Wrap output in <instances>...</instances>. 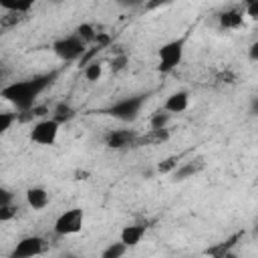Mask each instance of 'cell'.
Segmentation results:
<instances>
[{"label":"cell","mask_w":258,"mask_h":258,"mask_svg":"<svg viewBox=\"0 0 258 258\" xmlns=\"http://www.w3.org/2000/svg\"><path fill=\"white\" fill-rule=\"evenodd\" d=\"M56 75H58L56 71H50V73H40V75L28 77V79L8 83L0 89V97L18 111H30L34 107L36 99L54 83Z\"/></svg>","instance_id":"cell-1"},{"label":"cell","mask_w":258,"mask_h":258,"mask_svg":"<svg viewBox=\"0 0 258 258\" xmlns=\"http://www.w3.org/2000/svg\"><path fill=\"white\" fill-rule=\"evenodd\" d=\"M147 99H149V93L129 95V97H123V99L111 103L109 107H105L103 113L113 117V119H117V121H121V123H133L139 117V113H141L143 105L147 103Z\"/></svg>","instance_id":"cell-2"},{"label":"cell","mask_w":258,"mask_h":258,"mask_svg":"<svg viewBox=\"0 0 258 258\" xmlns=\"http://www.w3.org/2000/svg\"><path fill=\"white\" fill-rule=\"evenodd\" d=\"M183 54H185V36L167 40L157 50V71L159 73H171L173 69H177L181 64Z\"/></svg>","instance_id":"cell-3"},{"label":"cell","mask_w":258,"mask_h":258,"mask_svg":"<svg viewBox=\"0 0 258 258\" xmlns=\"http://www.w3.org/2000/svg\"><path fill=\"white\" fill-rule=\"evenodd\" d=\"M87 50V42L77 36L75 32L73 34H67V36H60L52 42V52L62 60V62H73V60H79Z\"/></svg>","instance_id":"cell-4"},{"label":"cell","mask_w":258,"mask_h":258,"mask_svg":"<svg viewBox=\"0 0 258 258\" xmlns=\"http://www.w3.org/2000/svg\"><path fill=\"white\" fill-rule=\"evenodd\" d=\"M85 226V210L81 208H69L54 220V234L56 236H75Z\"/></svg>","instance_id":"cell-5"},{"label":"cell","mask_w":258,"mask_h":258,"mask_svg":"<svg viewBox=\"0 0 258 258\" xmlns=\"http://www.w3.org/2000/svg\"><path fill=\"white\" fill-rule=\"evenodd\" d=\"M58 131H60V123H56L52 117H48V119L36 121L32 125V129H30V135L28 137H30L32 143H36L40 147H50V145L56 143Z\"/></svg>","instance_id":"cell-6"},{"label":"cell","mask_w":258,"mask_h":258,"mask_svg":"<svg viewBox=\"0 0 258 258\" xmlns=\"http://www.w3.org/2000/svg\"><path fill=\"white\" fill-rule=\"evenodd\" d=\"M44 252V240L40 236H24L16 242V246L12 248V256L14 258H30L36 254Z\"/></svg>","instance_id":"cell-7"},{"label":"cell","mask_w":258,"mask_h":258,"mask_svg":"<svg viewBox=\"0 0 258 258\" xmlns=\"http://www.w3.org/2000/svg\"><path fill=\"white\" fill-rule=\"evenodd\" d=\"M139 135L133 129H111L105 133V145L111 149H125L135 145Z\"/></svg>","instance_id":"cell-8"},{"label":"cell","mask_w":258,"mask_h":258,"mask_svg":"<svg viewBox=\"0 0 258 258\" xmlns=\"http://www.w3.org/2000/svg\"><path fill=\"white\" fill-rule=\"evenodd\" d=\"M145 232H147V224H145V222L127 224V226H123V230H121V234H119V240H121L127 248H133V246H137V244L143 240Z\"/></svg>","instance_id":"cell-9"},{"label":"cell","mask_w":258,"mask_h":258,"mask_svg":"<svg viewBox=\"0 0 258 258\" xmlns=\"http://www.w3.org/2000/svg\"><path fill=\"white\" fill-rule=\"evenodd\" d=\"M26 204H28V208H32L34 212L44 210V208L50 204V194H48V189L42 187V185H32V187H28V189H26Z\"/></svg>","instance_id":"cell-10"},{"label":"cell","mask_w":258,"mask_h":258,"mask_svg":"<svg viewBox=\"0 0 258 258\" xmlns=\"http://www.w3.org/2000/svg\"><path fill=\"white\" fill-rule=\"evenodd\" d=\"M189 107V93L187 91H173L171 95H167V99L163 101V107L167 113L175 115V113H183Z\"/></svg>","instance_id":"cell-11"},{"label":"cell","mask_w":258,"mask_h":258,"mask_svg":"<svg viewBox=\"0 0 258 258\" xmlns=\"http://www.w3.org/2000/svg\"><path fill=\"white\" fill-rule=\"evenodd\" d=\"M202 169H204V161L196 159V161H185V163L175 165L169 175H171V181H185V179L198 175Z\"/></svg>","instance_id":"cell-12"},{"label":"cell","mask_w":258,"mask_h":258,"mask_svg":"<svg viewBox=\"0 0 258 258\" xmlns=\"http://www.w3.org/2000/svg\"><path fill=\"white\" fill-rule=\"evenodd\" d=\"M218 22H220V28H224V30H236L244 24V10L228 8L218 16Z\"/></svg>","instance_id":"cell-13"},{"label":"cell","mask_w":258,"mask_h":258,"mask_svg":"<svg viewBox=\"0 0 258 258\" xmlns=\"http://www.w3.org/2000/svg\"><path fill=\"white\" fill-rule=\"evenodd\" d=\"M38 0H0V8L14 12V14H24L28 12Z\"/></svg>","instance_id":"cell-14"},{"label":"cell","mask_w":258,"mask_h":258,"mask_svg":"<svg viewBox=\"0 0 258 258\" xmlns=\"http://www.w3.org/2000/svg\"><path fill=\"white\" fill-rule=\"evenodd\" d=\"M75 113H77V111H75L69 103H58V105L52 109V119L62 125V123H69V121L75 117Z\"/></svg>","instance_id":"cell-15"},{"label":"cell","mask_w":258,"mask_h":258,"mask_svg":"<svg viewBox=\"0 0 258 258\" xmlns=\"http://www.w3.org/2000/svg\"><path fill=\"white\" fill-rule=\"evenodd\" d=\"M75 34H77V36H81L87 44H91V42H93V40H97V36H99L97 28H95L91 22H81V24L75 28Z\"/></svg>","instance_id":"cell-16"},{"label":"cell","mask_w":258,"mask_h":258,"mask_svg":"<svg viewBox=\"0 0 258 258\" xmlns=\"http://www.w3.org/2000/svg\"><path fill=\"white\" fill-rule=\"evenodd\" d=\"M83 75H85V79H87L89 83H97V81L103 77V62H99V60H93V62L85 64V71H83Z\"/></svg>","instance_id":"cell-17"},{"label":"cell","mask_w":258,"mask_h":258,"mask_svg":"<svg viewBox=\"0 0 258 258\" xmlns=\"http://www.w3.org/2000/svg\"><path fill=\"white\" fill-rule=\"evenodd\" d=\"M169 119H171V113H167L165 109H159V111H155V113L151 115L149 127H151V129H165L167 123H169Z\"/></svg>","instance_id":"cell-18"},{"label":"cell","mask_w":258,"mask_h":258,"mask_svg":"<svg viewBox=\"0 0 258 258\" xmlns=\"http://www.w3.org/2000/svg\"><path fill=\"white\" fill-rule=\"evenodd\" d=\"M127 250H129V248L119 240V242H111V244L101 252V256H103V258H119V256H123Z\"/></svg>","instance_id":"cell-19"},{"label":"cell","mask_w":258,"mask_h":258,"mask_svg":"<svg viewBox=\"0 0 258 258\" xmlns=\"http://www.w3.org/2000/svg\"><path fill=\"white\" fill-rule=\"evenodd\" d=\"M16 123V113L10 111H0V135H4L6 131H10V127Z\"/></svg>","instance_id":"cell-20"},{"label":"cell","mask_w":258,"mask_h":258,"mask_svg":"<svg viewBox=\"0 0 258 258\" xmlns=\"http://www.w3.org/2000/svg\"><path fill=\"white\" fill-rule=\"evenodd\" d=\"M175 165H177V161H175L173 157H169V159H165L163 163L157 165V171H159V173H171V169H173Z\"/></svg>","instance_id":"cell-21"},{"label":"cell","mask_w":258,"mask_h":258,"mask_svg":"<svg viewBox=\"0 0 258 258\" xmlns=\"http://www.w3.org/2000/svg\"><path fill=\"white\" fill-rule=\"evenodd\" d=\"M14 214H16V208H14L12 204L0 208V222H6V220H10V218H14Z\"/></svg>","instance_id":"cell-22"},{"label":"cell","mask_w":258,"mask_h":258,"mask_svg":"<svg viewBox=\"0 0 258 258\" xmlns=\"http://www.w3.org/2000/svg\"><path fill=\"white\" fill-rule=\"evenodd\" d=\"M12 200H14L12 191H10V189H6V187H0V208H4V206H8V204H12Z\"/></svg>","instance_id":"cell-23"},{"label":"cell","mask_w":258,"mask_h":258,"mask_svg":"<svg viewBox=\"0 0 258 258\" xmlns=\"http://www.w3.org/2000/svg\"><path fill=\"white\" fill-rule=\"evenodd\" d=\"M125 62H127V56L125 54H119V56H115V58H111V71H121L123 67H125Z\"/></svg>","instance_id":"cell-24"},{"label":"cell","mask_w":258,"mask_h":258,"mask_svg":"<svg viewBox=\"0 0 258 258\" xmlns=\"http://www.w3.org/2000/svg\"><path fill=\"white\" fill-rule=\"evenodd\" d=\"M115 2L123 8H139V6L145 4V0H115Z\"/></svg>","instance_id":"cell-25"},{"label":"cell","mask_w":258,"mask_h":258,"mask_svg":"<svg viewBox=\"0 0 258 258\" xmlns=\"http://www.w3.org/2000/svg\"><path fill=\"white\" fill-rule=\"evenodd\" d=\"M171 0H145V8L147 10H155V8H159V6H165V4H169Z\"/></svg>","instance_id":"cell-26"},{"label":"cell","mask_w":258,"mask_h":258,"mask_svg":"<svg viewBox=\"0 0 258 258\" xmlns=\"http://www.w3.org/2000/svg\"><path fill=\"white\" fill-rule=\"evenodd\" d=\"M250 60H258V42H252L250 46Z\"/></svg>","instance_id":"cell-27"},{"label":"cell","mask_w":258,"mask_h":258,"mask_svg":"<svg viewBox=\"0 0 258 258\" xmlns=\"http://www.w3.org/2000/svg\"><path fill=\"white\" fill-rule=\"evenodd\" d=\"M50 2H52V4H58V2H62V0H50Z\"/></svg>","instance_id":"cell-28"},{"label":"cell","mask_w":258,"mask_h":258,"mask_svg":"<svg viewBox=\"0 0 258 258\" xmlns=\"http://www.w3.org/2000/svg\"><path fill=\"white\" fill-rule=\"evenodd\" d=\"M0 79H2V71H0Z\"/></svg>","instance_id":"cell-29"}]
</instances>
